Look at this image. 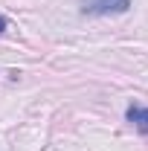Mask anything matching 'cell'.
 I'll use <instances>...</instances> for the list:
<instances>
[{"label": "cell", "instance_id": "7a4b0ae2", "mask_svg": "<svg viewBox=\"0 0 148 151\" xmlns=\"http://www.w3.org/2000/svg\"><path fill=\"white\" fill-rule=\"evenodd\" d=\"M125 119H128L131 125H137L142 134H148V108H142V105H131L128 111H125Z\"/></svg>", "mask_w": 148, "mask_h": 151}, {"label": "cell", "instance_id": "3957f363", "mask_svg": "<svg viewBox=\"0 0 148 151\" xmlns=\"http://www.w3.org/2000/svg\"><path fill=\"white\" fill-rule=\"evenodd\" d=\"M6 26H9V20H6V18H3V15H0V35L6 32Z\"/></svg>", "mask_w": 148, "mask_h": 151}, {"label": "cell", "instance_id": "6da1fadb", "mask_svg": "<svg viewBox=\"0 0 148 151\" xmlns=\"http://www.w3.org/2000/svg\"><path fill=\"white\" fill-rule=\"evenodd\" d=\"M131 9V0H87L81 6L84 15H122Z\"/></svg>", "mask_w": 148, "mask_h": 151}]
</instances>
